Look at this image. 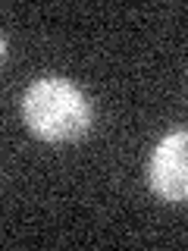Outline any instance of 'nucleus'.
Segmentation results:
<instances>
[{"instance_id":"nucleus-1","label":"nucleus","mask_w":188,"mask_h":251,"mask_svg":"<svg viewBox=\"0 0 188 251\" xmlns=\"http://www.w3.org/2000/svg\"><path fill=\"white\" fill-rule=\"evenodd\" d=\"M22 120L31 135L50 145H63L91 132L94 107L75 82L63 75H44L31 82L22 94Z\"/></svg>"},{"instance_id":"nucleus-2","label":"nucleus","mask_w":188,"mask_h":251,"mask_svg":"<svg viewBox=\"0 0 188 251\" xmlns=\"http://www.w3.org/2000/svg\"><path fill=\"white\" fill-rule=\"evenodd\" d=\"M147 185L166 204L188 201V129H172L154 145Z\"/></svg>"}]
</instances>
